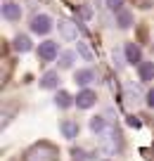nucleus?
Instances as JSON below:
<instances>
[{
    "instance_id": "21",
    "label": "nucleus",
    "mask_w": 154,
    "mask_h": 161,
    "mask_svg": "<svg viewBox=\"0 0 154 161\" xmlns=\"http://www.w3.org/2000/svg\"><path fill=\"white\" fill-rule=\"evenodd\" d=\"M107 7L114 10V12H119V10H123V0H107Z\"/></svg>"
},
{
    "instance_id": "11",
    "label": "nucleus",
    "mask_w": 154,
    "mask_h": 161,
    "mask_svg": "<svg viewBox=\"0 0 154 161\" xmlns=\"http://www.w3.org/2000/svg\"><path fill=\"white\" fill-rule=\"evenodd\" d=\"M138 76H140L142 83L154 80V62H142V64H138Z\"/></svg>"
},
{
    "instance_id": "12",
    "label": "nucleus",
    "mask_w": 154,
    "mask_h": 161,
    "mask_svg": "<svg viewBox=\"0 0 154 161\" xmlns=\"http://www.w3.org/2000/svg\"><path fill=\"white\" fill-rule=\"evenodd\" d=\"M57 83H60V74H57V71H48V74H43V78H40V88H45V90L57 88Z\"/></svg>"
},
{
    "instance_id": "13",
    "label": "nucleus",
    "mask_w": 154,
    "mask_h": 161,
    "mask_svg": "<svg viewBox=\"0 0 154 161\" xmlns=\"http://www.w3.org/2000/svg\"><path fill=\"white\" fill-rule=\"evenodd\" d=\"M107 128H109V123H107L105 116H93V119H90V130H93L95 135H102Z\"/></svg>"
},
{
    "instance_id": "4",
    "label": "nucleus",
    "mask_w": 154,
    "mask_h": 161,
    "mask_svg": "<svg viewBox=\"0 0 154 161\" xmlns=\"http://www.w3.org/2000/svg\"><path fill=\"white\" fill-rule=\"evenodd\" d=\"M31 31L38 36H48L50 31H52V19H50V14H36L33 19H31Z\"/></svg>"
},
{
    "instance_id": "7",
    "label": "nucleus",
    "mask_w": 154,
    "mask_h": 161,
    "mask_svg": "<svg viewBox=\"0 0 154 161\" xmlns=\"http://www.w3.org/2000/svg\"><path fill=\"white\" fill-rule=\"evenodd\" d=\"M95 102H97V95H95L93 90H88V88H83V90L76 95V107H78V109H90Z\"/></svg>"
},
{
    "instance_id": "20",
    "label": "nucleus",
    "mask_w": 154,
    "mask_h": 161,
    "mask_svg": "<svg viewBox=\"0 0 154 161\" xmlns=\"http://www.w3.org/2000/svg\"><path fill=\"white\" fill-rule=\"evenodd\" d=\"M111 59H114V64L119 66V69H121V66H123V64H128V62L123 59V55H121V50H114V55H111Z\"/></svg>"
},
{
    "instance_id": "18",
    "label": "nucleus",
    "mask_w": 154,
    "mask_h": 161,
    "mask_svg": "<svg viewBox=\"0 0 154 161\" xmlns=\"http://www.w3.org/2000/svg\"><path fill=\"white\" fill-rule=\"evenodd\" d=\"M71 64H74V52H62L60 55V66L62 69H71Z\"/></svg>"
},
{
    "instance_id": "14",
    "label": "nucleus",
    "mask_w": 154,
    "mask_h": 161,
    "mask_svg": "<svg viewBox=\"0 0 154 161\" xmlns=\"http://www.w3.org/2000/svg\"><path fill=\"white\" fill-rule=\"evenodd\" d=\"M55 104L60 107V109H69L71 104H76V100H71V95H69L66 90H60V92L55 95Z\"/></svg>"
},
{
    "instance_id": "2",
    "label": "nucleus",
    "mask_w": 154,
    "mask_h": 161,
    "mask_svg": "<svg viewBox=\"0 0 154 161\" xmlns=\"http://www.w3.org/2000/svg\"><path fill=\"white\" fill-rule=\"evenodd\" d=\"M100 137V149L105 152V154H116V152L123 147V140H121V133L116 130V126H109Z\"/></svg>"
},
{
    "instance_id": "3",
    "label": "nucleus",
    "mask_w": 154,
    "mask_h": 161,
    "mask_svg": "<svg viewBox=\"0 0 154 161\" xmlns=\"http://www.w3.org/2000/svg\"><path fill=\"white\" fill-rule=\"evenodd\" d=\"M60 57V43L55 40H43L38 45V59L40 62H52Z\"/></svg>"
},
{
    "instance_id": "19",
    "label": "nucleus",
    "mask_w": 154,
    "mask_h": 161,
    "mask_svg": "<svg viewBox=\"0 0 154 161\" xmlns=\"http://www.w3.org/2000/svg\"><path fill=\"white\" fill-rule=\"evenodd\" d=\"M76 50H78V55L83 57L85 62H93V52L88 50V45H85V43H78V47H76Z\"/></svg>"
},
{
    "instance_id": "26",
    "label": "nucleus",
    "mask_w": 154,
    "mask_h": 161,
    "mask_svg": "<svg viewBox=\"0 0 154 161\" xmlns=\"http://www.w3.org/2000/svg\"><path fill=\"white\" fill-rule=\"evenodd\" d=\"M105 161H109V159H105Z\"/></svg>"
},
{
    "instance_id": "8",
    "label": "nucleus",
    "mask_w": 154,
    "mask_h": 161,
    "mask_svg": "<svg viewBox=\"0 0 154 161\" xmlns=\"http://www.w3.org/2000/svg\"><path fill=\"white\" fill-rule=\"evenodd\" d=\"M123 52H126V62L128 64H142V50H140V45H135V43H126V47H123Z\"/></svg>"
},
{
    "instance_id": "1",
    "label": "nucleus",
    "mask_w": 154,
    "mask_h": 161,
    "mask_svg": "<svg viewBox=\"0 0 154 161\" xmlns=\"http://www.w3.org/2000/svg\"><path fill=\"white\" fill-rule=\"evenodd\" d=\"M57 159H60V152L52 142H38L24 156V161H57Z\"/></svg>"
},
{
    "instance_id": "9",
    "label": "nucleus",
    "mask_w": 154,
    "mask_h": 161,
    "mask_svg": "<svg viewBox=\"0 0 154 161\" xmlns=\"http://www.w3.org/2000/svg\"><path fill=\"white\" fill-rule=\"evenodd\" d=\"M74 80H76V86L85 88V86H90V83L95 80V71L93 69H78L74 74Z\"/></svg>"
},
{
    "instance_id": "10",
    "label": "nucleus",
    "mask_w": 154,
    "mask_h": 161,
    "mask_svg": "<svg viewBox=\"0 0 154 161\" xmlns=\"http://www.w3.org/2000/svg\"><path fill=\"white\" fill-rule=\"evenodd\" d=\"M3 17H5L7 21L21 19V5H17V3H5V5H3Z\"/></svg>"
},
{
    "instance_id": "25",
    "label": "nucleus",
    "mask_w": 154,
    "mask_h": 161,
    "mask_svg": "<svg viewBox=\"0 0 154 161\" xmlns=\"http://www.w3.org/2000/svg\"><path fill=\"white\" fill-rule=\"evenodd\" d=\"M74 156H76V159H78V161L88 159V156H85V152H83V149H74Z\"/></svg>"
},
{
    "instance_id": "15",
    "label": "nucleus",
    "mask_w": 154,
    "mask_h": 161,
    "mask_svg": "<svg viewBox=\"0 0 154 161\" xmlns=\"http://www.w3.org/2000/svg\"><path fill=\"white\" fill-rule=\"evenodd\" d=\"M12 45H14L17 52H29V50H31V38L21 33V36H17V38H14V43H12Z\"/></svg>"
},
{
    "instance_id": "6",
    "label": "nucleus",
    "mask_w": 154,
    "mask_h": 161,
    "mask_svg": "<svg viewBox=\"0 0 154 161\" xmlns=\"http://www.w3.org/2000/svg\"><path fill=\"white\" fill-rule=\"evenodd\" d=\"M60 33L64 40H76L78 38V24H74L71 19H60Z\"/></svg>"
},
{
    "instance_id": "5",
    "label": "nucleus",
    "mask_w": 154,
    "mask_h": 161,
    "mask_svg": "<svg viewBox=\"0 0 154 161\" xmlns=\"http://www.w3.org/2000/svg\"><path fill=\"white\" fill-rule=\"evenodd\" d=\"M60 130H62V135H64L66 140H76L78 133H81V126H78V121H74V119H64L60 123Z\"/></svg>"
},
{
    "instance_id": "17",
    "label": "nucleus",
    "mask_w": 154,
    "mask_h": 161,
    "mask_svg": "<svg viewBox=\"0 0 154 161\" xmlns=\"http://www.w3.org/2000/svg\"><path fill=\"white\" fill-rule=\"evenodd\" d=\"M140 97H142L140 88L135 86V83H128V86H126V100L128 102H140Z\"/></svg>"
},
{
    "instance_id": "16",
    "label": "nucleus",
    "mask_w": 154,
    "mask_h": 161,
    "mask_svg": "<svg viewBox=\"0 0 154 161\" xmlns=\"http://www.w3.org/2000/svg\"><path fill=\"white\" fill-rule=\"evenodd\" d=\"M116 24H119V29H128L133 24V14L128 10H119L116 12Z\"/></svg>"
},
{
    "instance_id": "24",
    "label": "nucleus",
    "mask_w": 154,
    "mask_h": 161,
    "mask_svg": "<svg viewBox=\"0 0 154 161\" xmlns=\"http://www.w3.org/2000/svg\"><path fill=\"white\" fill-rule=\"evenodd\" d=\"M147 107H149V109H154V88H152V90H147Z\"/></svg>"
},
{
    "instance_id": "23",
    "label": "nucleus",
    "mask_w": 154,
    "mask_h": 161,
    "mask_svg": "<svg viewBox=\"0 0 154 161\" xmlns=\"http://www.w3.org/2000/svg\"><path fill=\"white\" fill-rule=\"evenodd\" d=\"M81 17H83V19H90V17H93V10H90L88 5H83L81 7Z\"/></svg>"
},
{
    "instance_id": "22",
    "label": "nucleus",
    "mask_w": 154,
    "mask_h": 161,
    "mask_svg": "<svg viewBox=\"0 0 154 161\" xmlns=\"http://www.w3.org/2000/svg\"><path fill=\"white\" fill-rule=\"evenodd\" d=\"M128 126L130 128H140V126H142V121H140L138 116H128Z\"/></svg>"
}]
</instances>
